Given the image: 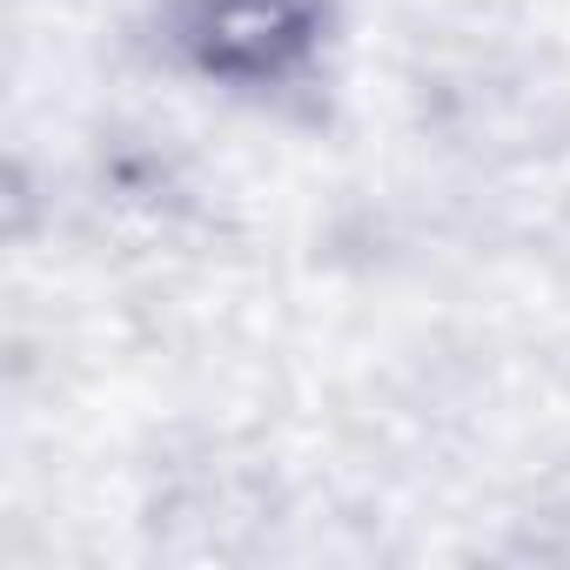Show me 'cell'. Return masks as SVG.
<instances>
[{
	"label": "cell",
	"mask_w": 570,
	"mask_h": 570,
	"mask_svg": "<svg viewBox=\"0 0 570 570\" xmlns=\"http://www.w3.org/2000/svg\"><path fill=\"white\" fill-rule=\"evenodd\" d=\"M323 35H330L323 0H175L168 14L175 55L202 81L242 95L303 81L323 55Z\"/></svg>",
	"instance_id": "obj_1"
}]
</instances>
